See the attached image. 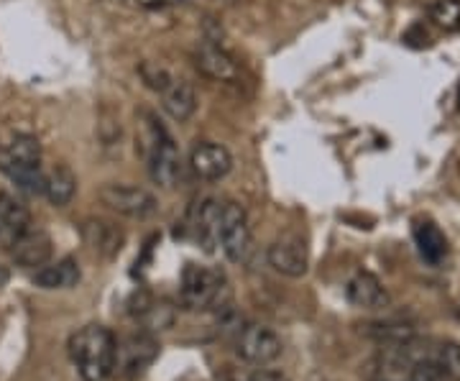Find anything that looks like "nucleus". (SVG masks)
Wrapping results in <instances>:
<instances>
[{
    "label": "nucleus",
    "mask_w": 460,
    "mask_h": 381,
    "mask_svg": "<svg viewBox=\"0 0 460 381\" xmlns=\"http://www.w3.org/2000/svg\"><path fill=\"white\" fill-rule=\"evenodd\" d=\"M115 335L102 325H84L69 338V356L84 381H105L115 368Z\"/></svg>",
    "instance_id": "obj_1"
},
{
    "label": "nucleus",
    "mask_w": 460,
    "mask_h": 381,
    "mask_svg": "<svg viewBox=\"0 0 460 381\" xmlns=\"http://www.w3.org/2000/svg\"><path fill=\"white\" fill-rule=\"evenodd\" d=\"M0 169L23 190L44 195V172H41V144L31 133H18L0 154Z\"/></svg>",
    "instance_id": "obj_2"
},
{
    "label": "nucleus",
    "mask_w": 460,
    "mask_h": 381,
    "mask_svg": "<svg viewBox=\"0 0 460 381\" xmlns=\"http://www.w3.org/2000/svg\"><path fill=\"white\" fill-rule=\"evenodd\" d=\"M146 120L144 144H146L148 151V174L159 187L172 190L180 180V149L174 146V141L164 131V126L156 123V118L146 116Z\"/></svg>",
    "instance_id": "obj_3"
},
{
    "label": "nucleus",
    "mask_w": 460,
    "mask_h": 381,
    "mask_svg": "<svg viewBox=\"0 0 460 381\" xmlns=\"http://www.w3.org/2000/svg\"><path fill=\"white\" fill-rule=\"evenodd\" d=\"M217 244L233 264L246 261L251 251V226L246 210L238 202H220V226H217Z\"/></svg>",
    "instance_id": "obj_4"
},
{
    "label": "nucleus",
    "mask_w": 460,
    "mask_h": 381,
    "mask_svg": "<svg viewBox=\"0 0 460 381\" xmlns=\"http://www.w3.org/2000/svg\"><path fill=\"white\" fill-rule=\"evenodd\" d=\"M226 277L215 269H205L198 264H187L181 271V299L192 310L213 307L220 292H226Z\"/></svg>",
    "instance_id": "obj_5"
},
{
    "label": "nucleus",
    "mask_w": 460,
    "mask_h": 381,
    "mask_svg": "<svg viewBox=\"0 0 460 381\" xmlns=\"http://www.w3.org/2000/svg\"><path fill=\"white\" fill-rule=\"evenodd\" d=\"M100 202L118 216L148 217L156 210V198L131 184H102L98 192Z\"/></svg>",
    "instance_id": "obj_6"
},
{
    "label": "nucleus",
    "mask_w": 460,
    "mask_h": 381,
    "mask_svg": "<svg viewBox=\"0 0 460 381\" xmlns=\"http://www.w3.org/2000/svg\"><path fill=\"white\" fill-rule=\"evenodd\" d=\"M269 264L284 277H292V279L305 277L307 266H310V253H307L305 238L292 231L281 233L279 238L269 246Z\"/></svg>",
    "instance_id": "obj_7"
},
{
    "label": "nucleus",
    "mask_w": 460,
    "mask_h": 381,
    "mask_svg": "<svg viewBox=\"0 0 460 381\" xmlns=\"http://www.w3.org/2000/svg\"><path fill=\"white\" fill-rule=\"evenodd\" d=\"M238 356L248 364L266 366L281 356L279 335L263 325H246L238 335Z\"/></svg>",
    "instance_id": "obj_8"
},
{
    "label": "nucleus",
    "mask_w": 460,
    "mask_h": 381,
    "mask_svg": "<svg viewBox=\"0 0 460 381\" xmlns=\"http://www.w3.org/2000/svg\"><path fill=\"white\" fill-rule=\"evenodd\" d=\"M190 166L205 182H217L233 169V156L226 146L213 144V141H199L190 154Z\"/></svg>",
    "instance_id": "obj_9"
},
{
    "label": "nucleus",
    "mask_w": 460,
    "mask_h": 381,
    "mask_svg": "<svg viewBox=\"0 0 460 381\" xmlns=\"http://www.w3.org/2000/svg\"><path fill=\"white\" fill-rule=\"evenodd\" d=\"M31 228V216L29 210L18 202L13 195L0 192V246L13 249L18 238Z\"/></svg>",
    "instance_id": "obj_10"
},
{
    "label": "nucleus",
    "mask_w": 460,
    "mask_h": 381,
    "mask_svg": "<svg viewBox=\"0 0 460 381\" xmlns=\"http://www.w3.org/2000/svg\"><path fill=\"white\" fill-rule=\"evenodd\" d=\"M195 65L210 80H220V83H235L238 80V65L233 62L228 51L217 47L215 41H205L199 47L198 54H195Z\"/></svg>",
    "instance_id": "obj_11"
},
{
    "label": "nucleus",
    "mask_w": 460,
    "mask_h": 381,
    "mask_svg": "<svg viewBox=\"0 0 460 381\" xmlns=\"http://www.w3.org/2000/svg\"><path fill=\"white\" fill-rule=\"evenodd\" d=\"M345 295H348L350 305H356L361 310H381L389 305V295H386L384 284L368 271H358L345 287Z\"/></svg>",
    "instance_id": "obj_12"
},
{
    "label": "nucleus",
    "mask_w": 460,
    "mask_h": 381,
    "mask_svg": "<svg viewBox=\"0 0 460 381\" xmlns=\"http://www.w3.org/2000/svg\"><path fill=\"white\" fill-rule=\"evenodd\" d=\"M13 259H16L18 266H26V269H33V266H44L51 259V238L44 231H29L23 233L13 244Z\"/></svg>",
    "instance_id": "obj_13"
},
{
    "label": "nucleus",
    "mask_w": 460,
    "mask_h": 381,
    "mask_svg": "<svg viewBox=\"0 0 460 381\" xmlns=\"http://www.w3.org/2000/svg\"><path fill=\"white\" fill-rule=\"evenodd\" d=\"M80 277H83L80 264L72 256H65L57 264L41 266L33 274V282H36V287H41V289H72V287H77Z\"/></svg>",
    "instance_id": "obj_14"
},
{
    "label": "nucleus",
    "mask_w": 460,
    "mask_h": 381,
    "mask_svg": "<svg viewBox=\"0 0 460 381\" xmlns=\"http://www.w3.org/2000/svg\"><path fill=\"white\" fill-rule=\"evenodd\" d=\"M162 100H164L166 113L174 120H180V123L190 120L192 113H195V108H198V98H195L192 84L184 83V80H177V77H172L169 84L162 90Z\"/></svg>",
    "instance_id": "obj_15"
},
{
    "label": "nucleus",
    "mask_w": 460,
    "mask_h": 381,
    "mask_svg": "<svg viewBox=\"0 0 460 381\" xmlns=\"http://www.w3.org/2000/svg\"><path fill=\"white\" fill-rule=\"evenodd\" d=\"M75 190H77V177L66 166H54L49 174L44 177V195L57 208L69 205L72 198H75Z\"/></svg>",
    "instance_id": "obj_16"
},
{
    "label": "nucleus",
    "mask_w": 460,
    "mask_h": 381,
    "mask_svg": "<svg viewBox=\"0 0 460 381\" xmlns=\"http://www.w3.org/2000/svg\"><path fill=\"white\" fill-rule=\"evenodd\" d=\"M414 241H417V249L422 253V259H428L429 264H438L447 253V241H445L443 231L429 220H422L414 226Z\"/></svg>",
    "instance_id": "obj_17"
},
{
    "label": "nucleus",
    "mask_w": 460,
    "mask_h": 381,
    "mask_svg": "<svg viewBox=\"0 0 460 381\" xmlns=\"http://www.w3.org/2000/svg\"><path fill=\"white\" fill-rule=\"evenodd\" d=\"M217 226H220V202L205 199L199 205L198 216H195V235L208 251H213L217 244Z\"/></svg>",
    "instance_id": "obj_18"
},
{
    "label": "nucleus",
    "mask_w": 460,
    "mask_h": 381,
    "mask_svg": "<svg viewBox=\"0 0 460 381\" xmlns=\"http://www.w3.org/2000/svg\"><path fill=\"white\" fill-rule=\"evenodd\" d=\"M84 235H87L90 246L100 251V253H105V256H115L120 251V244H123V233L113 228L111 223H105V220L87 223L84 226Z\"/></svg>",
    "instance_id": "obj_19"
},
{
    "label": "nucleus",
    "mask_w": 460,
    "mask_h": 381,
    "mask_svg": "<svg viewBox=\"0 0 460 381\" xmlns=\"http://www.w3.org/2000/svg\"><path fill=\"white\" fill-rule=\"evenodd\" d=\"M429 21L445 33L460 31V0H435L429 5Z\"/></svg>",
    "instance_id": "obj_20"
},
{
    "label": "nucleus",
    "mask_w": 460,
    "mask_h": 381,
    "mask_svg": "<svg viewBox=\"0 0 460 381\" xmlns=\"http://www.w3.org/2000/svg\"><path fill=\"white\" fill-rule=\"evenodd\" d=\"M410 381H456L443 366L438 364L432 356L429 359H417L410 366Z\"/></svg>",
    "instance_id": "obj_21"
},
{
    "label": "nucleus",
    "mask_w": 460,
    "mask_h": 381,
    "mask_svg": "<svg viewBox=\"0 0 460 381\" xmlns=\"http://www.w3.org/2000/svg\"><path fill=\"white\" fill-rule=\"evenodd\" d=\"M432 359L443 366L445 371H447L453 379L460 381V346L458 343H443Z\"/></svg>",
    "instance_id": "obj_22"
},
{
    "label": "nucleus",
    "mask_w": 460,
    "mask_h": 381,
    "mask_svg": "<svg viewBox=\"0 0 460 381\" xmlns=\"http://www.w3.org/2000/svg\"><path fill=\"white\" fill-rule=\"evenodd\" d=\"M141 77H144V83L151 87V90H156V93H162L169 80H172V75L162 69V66H154V65H144L141 66Z\"/></svg>",
    "instance_id": "obj_23"
},
{
    "label": "nucleus",
    "mask_w": 460,
    "mask_h": 381,
    "mask_svg": "<svg viewBox=\"0 0 460 381\" xmlns=\"http://www.w3.org/2000/svg\"><path fill=\"white\" fill-rule=\"evenodd\" d=\"M138 5H144L148 11H162V8H172V5H180L184 0H136Z\"/></svg>",
    "instance_id": "obj_24"
},
{
    "label": "nucleus",
    "mask_w": 460,
    "mask_h": 381,
    "mask_svg": "<svg viewBox=\"0 0 460 381\" xmlns=\"http://www.w3.org/2000/svg\"><path fill=\"white\" fill-rule=\"evenodd\" d=\"M251 381H289L281 371H274V368H261V371H256Z\"/></svg>",
    "instance_id": "obj_25"
},
{
    "label": "nucleus",
    "mask_w": 460,
    "mask_h": 381,
    "mask_svg": "<svg viewBox=\"0 0 460 381\" xmlns=\"http://www.w3.org/2000/svg\"><path fill=\"white\" fill-rule=\"evenodd\" d=\"M374 381H399V379H392V377H378V379Z\"/></svg>",
    "instance_id": "obj_26"
},
{
    "label": "nucleus",
    "mask_w": 460,
    "mask_h": 381,
    "mask_svg": "<svg viewBox=\"0 0 460 381\" xmlns=\"http://www.w3.org/2000/svg\"><path fill=\"white\" fill-rule=\"evenodd\" d=\"M458 111H460V84H458Z\"/></svg>",
    "instance_id": "obj_27"
}]
</instances>
